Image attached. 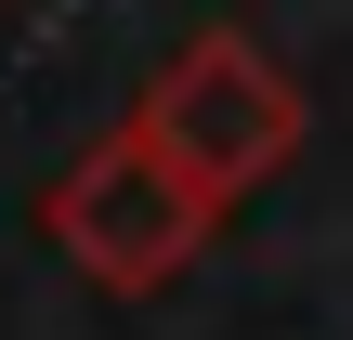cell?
Segmentation results:
<instances>
[{
	"label": "cell",
	"mask_w": 353,
	"mask_h": 340,
	"mask_svg": "<svg viewBox=\"0 0 353 340\" xmlns=\"http://www.w3.org/2000/svg\"><path fill=\"white\" fill-rule=\"evenodd\" d=\"M210 210H236V197H262L288 157H301V92H288V66L262 52V39H236V26H210V39H183L157 79H144V118H131Z\"/></svg>",
	"instance_id": "1"
},
{
	"label": "cell",
	"mask_w": 353,
	"mask_h": 340,
	"mask_svg": "<svg viewBox=\"0 0 353 340\" xmlns=\"http://www.w3.org/2000/svg\"><path fill=\"white\" fill-rule=\"evenodd\" d=\"M39 223H52V249L92 275V288H118V301H144V288H170L196 249H210V197L144 144V131H105V144H79L65 170H52V197H39Z\"/></svg>",
	"instance_id": "2"
}]
</instances>
